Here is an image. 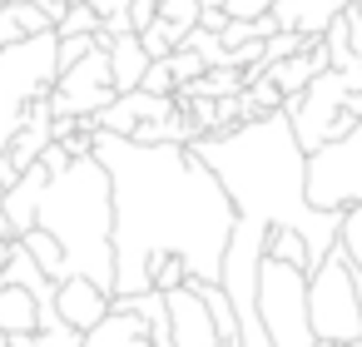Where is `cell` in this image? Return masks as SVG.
Returning a JSON list of instances; mask_svg holds the SVG:
<instances>
[{
    "instance_id": "11",
    "label": "cell",
    "mask_w": 362,
    "mask_h": 347,
    "mask_svg": "<svg viewBox=\"0 0 362 347\" xmlns=\"http://www.w3.org/2000/svg\"><path fill=\"white\" fill-rule=\"evenodd\" d=\"M174 110H179V100H174V95L124 90V95H115V100L95 114V124H100V129H110V134H134L139 124H154V119H164V114H174Z\"/></svg>"
},
{
    "instance_id": "33",
    "label": "cell",
    "mask_w": 362,
    "mask_h": 347,
    "mask_svg": "<svg viewBox=\"0 0 362 347\" xmlns=\"http://www.w3.org/2000/svg\"><path fill=\"white\" fill-rule=\"evenodd\" d=\"M199 25H204V30H223V25H228V11L214 0V6H204V11H199Z\"/></svg>"
},
{
    "instance_id": "38",
    "label": "cell",
    "mask_w": 362,
    "mask_h": 347,
    "mask_svg": "<svg viewBox=\"0 0 362 347\" xmlns=\"http://www.w3.org/2000/svg\"><path fill=\"white\" fill-rule=\"evenodd\" d=\"M0 347H11V337H6V327H0Z\"/></svg>"
},
{
    "instance_id": "35",
    "label": "cell",
    "mask_w": 362,
    "mask_h": 347,
    "mask_svg": "<svg viewBox=\"0 0 362 347\" xmlns=\"http://www.w3.org/2000/svg\"><path fill=\"white\" fill-rule=\"evenodd\" d=\"M6 238H21V233H16V223L6 218V208H0V243H6Z\"/></svg>"
},
{
    "instance_id": "8",
    "label": "cell",
    "mask_w": 362,
    "mask_h": 347,
    "mask_svg": "<svg viewBox=\"0 0 362 347\" xmlns=\"http://www.w3.org/2000/svg\"><path fill=\"white\" fill-rule=\"evenodd\" d=\"M347 95H352V90H347V75H342L337 65H327V70H317V75L308 80L303 105L288 114L303 149H317V144H327V139H337V134H347V129L357 124V114L342 105Z\"/></svg>"
},
{
    "instance_id": "19",
    "label": "cell",
    "mask_w": 362,
    "mask_h": 347,
    "mask_svg": "<svg viewBox=\"0 0 362 347\" xmlns=\"http://www.w3.org/2000/svg\"><path fill=\"white\" fill-rule=\"evenodd\" d=\"M21 243L35 253V263H40L55 283L65 278V248H60V238H55L50 228H40V223H35V228H25V233H21Z\"/></svg>"
},
{
    "instance_id": "31",
    "label": "cell",
    "mask_w": 362,
    "mask_h": 347,
    "mask_svg": "<svg viewBox=\"0 0 362 347\" xmlns=\"http://www.w3.org/2000/svg\"><path fill=\"white\" fill-rule=\"evenodd\" d=\"M16 40H25V30H21V20H16V11L0 0V45H16Z\"/></svg>"
},
{
    "instance_id": "18",
    "label": "cell",
    "mask_w": 362,
    "mask_h": 347,
    "mask_svg": "<svg viewBox=\"0 0 362 347\" xmlns=\"http://www.w3.org/2000/svg\"><path fill=\"white\" fill-rule=\"evenodd\" d=\"M199 293H204V302H209V317H214L218 342H223V347H238V312H233L228 293H223L218 283H199Z\"/></svg>"
},
{
    "instance_id": "17",
    "label": "cell",
    "mask_w": 362,
    "mask_h": 347,
    "mask_svg": "<svg viewBox=\"0 0 362 347\" xmlns=\"http://www.w3.org/2000/svg\"><path fill=\"white\" fill-rule=\"evenodd\" d=\"M0 327L6 332H35L40 327V302L21 283H0Z\"/></svg>"
},
{
    "instance_id": "20",
    "label": "cell",
    "mask_w": 362,
    "mask_h": 347,
    "mask_svg": "<svg viewBox=\"0 0 362 347\" xmlns=\"http://www.w3.org/2000/svg\"><path fill=\"white\" fill-rule=\"evenodd\" d=\"M263 253H273L283 263H298V268H313V253H308L303 233H293V228H268V248Z\"/></svg>"
},
{
    "instance_id": "23",
    "label": "cell",
    "mask_w": 362,
    "mask_h": 347,
    "mask_svg": "<svg viewBox=\"0 0 362 347\" xmlns=\"http://www.w3.org/2000/svg\"><path fill=\"white\" fill-rule=\"evenodd\" d=\"M337 243L347 248L352 268L362 273V204H347V208H342V228H337Z\"/></svg>"
},
{
    "instance_id": "39",
    "label": "cell",
    "mask_w": 362,
    "mask_h": 347,
    "mask_svg": "<svg viewBox=\"0 0 362 347\" xmlns=\"http://www.w3.org/2000/svg\"><path fill=\"white\" fill-rule=\"evenodd\" d=\"M0 194H6V184H0Z\"/></svg>"
},
{
    "instance_id": "9",
    "label": "cell",
    "mask_w": 362,
    "mask_h": 347,
    "mask_svg": "<svg viewBox=\"0 0 362 347\" xmlns=\"http://www.w3.org/2000/svg\"><path fill=\"white\" fill-rule=\"evenodd\" d=\"M115 80H110V50L95 45L90 55H80L70 70L55 75L50 85V110L55 114H100L110 100H115Z\"/></svg>"
},
{
    "instance_id": "36",
    "label": "cell",
    "mask_w": 362,
    "mask_h": 347,
    "mask_svg": "<svg viewBox=\"0 0 362 347\" xmlns=\"http://www.w3.org/2000/svg\"><path fill=\"white\" fill-rule=\"evenodd\" d=\"M11 253H16V238H6V243H0V268L11 263Z\"/></svg>"
},
{
    "instance_id": "15",
    "label": "cell",
    "mask_w": 362,
    "mask_h": 347,
    "mask_svg": "<svg viewBox=\"0 0 362 347\" xmlns=\"http://www.w3.org/2000/svg\"><path fill=\"white\" fill-rule=\"evenodd\" d=\"M45 179H50V169L35 159V164H25L21 169V179L0 194V208H6V218L16 223V233H25V228H35V204H40V189H45Z\"/></svg>"
},
{
    "instance_id": "26",
    "label": "cell",
    "mask_w": 362,
    "mask_h": 347,
    "mask_svg": "<svg viewBox=\"0 0 362 347\" xmlns=\"http://www.w3.org/2000/svg\"><path fill=\"white\" fill-rule=\"evenodd\" d=\"M199 11H204V0H159V20H169L179 35H189L199 25Z\"/></svg>"
},
{
    "instance_id": "10",
    "label": "cell",
    "mask_w": 362,
    "mask_h": 347,
    "mask_svg": "<svg viewBox=\"0 0 362 347\" xmlns=\"http://www.w3.org/2000/svg\"><path fill=\"white\" fill-rule=\"evenodd\" d=\"M169 302V327H174V347H223L218 332H214V317H209V302L199 293V283H179L164 293Z\"/></svg>"
},
{
    "instance_id": "30",
    "label": "cell",
    "mask_w": 362,
    "mask_h": 347,
    "mask_svg": "<svg viewBox=\"0 0 362 347\" xmlns=\"http://www.w3.org/2000/svg\"><path fill=\"white\" fill-rule=\"evenodd\" d=\"M218 6H223L228 16H238V20H253V16L273 11V0H218Z\"/></svg>"
},
{
    "instance_id": "12",
    "label": "cell",
    "mask_w": 362,
    "mask_h": 347,
    "mask_svg": "<svg viewBox=\"0 0 362 347\" xmlns=\"http://www.w3.org/2000/svg\"><path fill=\"white\" fill-rule=\"evenodd\" d=\"M55 307H60V317H65L70 327L90 332V327L110 312V293H105L95 278L70 273V278H60V283H55Z\"/></svg>"
},
{
    "instance_id": "4",
    "label": "cell",
    "mask_w": 362,
    "mask_h": 347,
    "mask_svg": "<svg viewBox=\"0 0 362 347\" xmlns=\"http://www.w3.org/2000/svg\"><path fill=\"white\" fill-rule=\"evenodd\" d=\"M308 312L313 332L327 342H362V273L352 268L347 248L332 243L308 273Z\"/></svg>"
},
{
    "instance_id": "32",
    "label": "cell",
    "mask_w": 362,
    "mask_h": 347,
    "mask_svg": "<svg viewBox=\"0 0 362 347\" xmlns=\"http://www.w3.org/2000/svg\"><path fill=\"white\" fill-rule=\"evenodd\" d=\"M154 16H159V0H129V25L134 30H144Z\"/></svg>"
},
{
    "instance_id": "28",
    "label": "cell",
    "mask_w": 362,
    "mask_h": 347,
    "mask_svg": "<svg viewBox=\"0 0 362 347\" xmlns=\"http://www.w3.org/2000/svg\"><path fill=\"white\" fill-rule=\"evenodd\" d=\"M100 40L95 35H60V45H55V70H70L80 55H90Z\"/></svg>"
},
{
    "instance_id": "24",
    "label": "cell",
    "mask_w": 362,
    "mask_h": 347,
    "mask_svg": "<svg viewBox=\"0 0 362 347\" xmlns=\"http://www.w3.org/2000/svg\"><path fill=\"white\" fill-rule=\"evenodd\" d=\"M139 40H144L149 60H164V55H169V50H174V45L184 40V35H179V30H174L169 20H159V16H154V20H149V25L139 30Z\"/></svg>"
},
{
    "instance_id": "40",
    "label": "cell",
    "mask_w": 362,
    "mask_h": 347,
    "mask_svg": "<svg viewBox=\"0 0 362 347\" xmlns=\"http://www.w3.org/2000/svg\"><path fill=\"white\" fill-rule=\"evenodd\" d=\"M357 347H362V342H357Z\"/></svg>"
},
{
    "instance_id": "3",
    "label": "cell",
    "mask_w": 362,
    "mask_h": 347,
    "mask_svg": "<svg viewBox=\"0 0 362 347\" xmlns=\"http://www.w3.org/2000/svg\"><path fill=\"white\" fill-rule=\"evenodd\" d=\"M35 223L60 238L65 278L85 273L105 293H115V194H110V169L95 154H80L45 179Z\"/></svg>"
},
{
    "instance_id": "34",
    "label": "cell",
    "mask_w": 362,
    "mask_h": 347,
    "mask_svg": "<svg viewBox=\"0 0 362 347\" xmlns=\"http://www.w3.org/2000/svg\"><path fill=\"white\" fill-rule=\"evenodd\" d=\"M11 337V347H35V332H6Z\"/></svg>"
},
{
    "instance_id": "25",
    "label": "cell",
    "mask_w": 362,
    "mask_h": 347,
    "mask_svg": "<svg viewBox=\"0 0 362 347\" xmlns=\"http://www.w3.org/2000/svg\"><path fill=\"white\" fill-rule=\"evenodd\" d=\"M164 60H169V75H174V85H184V80H199V75L209 70V65H204V55H199L194 45H184V40H179V45H174Z\"/></svg>"
},
{
    "instance_id": "2",
    "label": "cell",
    "mask_w": 362,
    "mask_h": 347,
    "mask_svg": "<svg viewBox=\"0 0 362 347\" xmlns=\"http://www.w3.org/2000/svg\"><path fill=\"white\" fill-rule=\"evenodd\" d=\"M189 149L218 174L223 194L243 218H263L273 228L303 233L313 263L337 243L342 208H317L308 199V149L298 144L293 119L283 110L253 114L223 134H199Z\"/></svg>"
},
{
    "instance_id": "7",
    "label": "cell",
    "mask_w": 362,
    "mask_h": 347,
    "mask_svg": "<svg viewBox=\"0 0 362 347\" xmlns=\"http://www.w3.org/2000/svg\"><path fill=\"white\" fill-rule=\"evenodd\" d=\"M308 199L317 208L362 204V114L347 134L308 149Z\"/></svg>"
},
{
    "instance_id": "37",
    "label": "cell",
    "mask_w": 362,
    "mask_h": 347,
    "mask_svg": "<svg viewBox=\"0 0 362 347\" xmlns=\"http://www.w3.org/2000/svg\"><path fill=\"white\" fill-rule=\"evenodd\" d=\"M313 347H357V342H327V337H317Z\"/></svg>"
},
{
    "instance_id": "16",
    "label": "cell",
    "mask_w": 362,
    "mask_h": 347,
    "mask_svg": "<svg viewBox=\"0 0 362 347\" xmlns=\"http://www.w3.org/2000/svg\"><path fill=\"white\" fill-rule=\"evenodd\" d=\"M105 50H110V80H115V90H119V95H124V90H139V80H144V70H149V50H144L139 30L115 35Z\"/></svg>"
},
{
    "instance_id": "1",
    "label": "cell",
    "mask_w": 362,
    "mask_h": 347,
    "mask_svg": "<svg viewBox=\"0 0 362 347\" xmlns=\"http://www.w3.org/2000/svg\"><path fill=\"white\" fill-rule=\"evenodd\" d=\"M95 159L115 194V293H144L149 263L179 253L194 283H218L233 233V199L189 144H144L129 134H95Z\"/></svg>"
},
{
    "instance_id": "14",
    "label": "cell",
    "mask_w": 362,
    "mask_h": 347,
    "mask_svg": "<svg viewBox=\"0 0 362 347\" xmlns=\"http://www.w3.org/2000/svg\"><path fill=\"white\" fill-rule=\"evenodd\" d=\"M80 347H154V337H149V322H144L139 312L110 307V312L85 332Z\"/></svg>"
},
{
    "instance_id": "5",
    "label": "cell",
    "mask_w": 362,
    "mask_h": 347,
    "mask_svg": "<svg viewBox=\"0 0 362 347\" xmlns=\"http://www.w3.org/2000/svg\"><path fill=\"white\" fill-rule=\"evenodd\" d=\"M55 45H60L55 30L0 45V154L16 139V129L25 124V105L55 85V75H60L55 70Z\"/></svg>"
},
{
    "instance_id": "6",
    "label": "cell",
    "mask_w": 362,
    "mask_h": 347,
    "mask_svg": "<svg viewBox=\"0 0 362 347\" xmlns=\"http://www.w3.org/2000/svg\"><path fill=\"white\" fill-rule=\"evenodd\" d=\"M258 317L273 347H313V312H308V268L263 253L258 263Z\"/></svg>"
},
{
    "instance_id": "27",
    "label": "cell",
    "mask_w": 362,
    "mask_h": 347,
    "mask_svg": "<svg viewBox=\"0 0 362 347\" xmlns=\"http://www.w3.org/2000/svg\"><path fill=\"white\" fill-rule=\"evenodd\" d=\"M184 45H194L199 55H204V65H228V45L218 40V30H204V25H194L189 35H184ZM233 70V65H228Z\"/></svg>"
},
{
    "instance_id": "13",
    "label": "cell",
    "mask_w": 362,
    "mask_h": 347,
    "mask_svg": "<svg viewBox=\"0 0 362 347\" xmlns=\"http://www.w3.org/2000/svg\"><path fill=\"white\" fill-rule=\"evenodd\" d=\"M342 6L347 0H273V20H278V30H298V35L317 40Z\"/></svg>"
},
{
    "instance_id": "29",
    "label": "cell",
    "mask_w": 362,
    "mask_h": 347,
    "mask_svg": "<svg viewBox=\"0 0 362 347\" xmlns=\"http://www.w3.org/2000/svg\"><path fill=\"white\" fill-rule=\"evenodd\" d=\"M139 90H149V95H174V75H169V60H149V70H144Z\"/></svg>"
},
{
    "instance_id": "22",
    "label": "cell",
    "mask_w": 362,
    "mask_h": 347,
    "mask_svg": "<svg viewBox=\"0 0 362 347\" xmlns=\"http://www.w3.org/2000/svg\"><path fill=\"white\" fill-rule=\"evenodd\" d=\"M179 283H189V263H184L179 253H159V258L149 263V288L169 293V288H179Z\"/></svg>"
},
{
    "instance_id": "21",
    "label": "cell",
    "mask_w": 362,
    "mask_h": 347,
    "mask_svg": "<svg viewBox=\"0 0 362 347\" xmlns=\"http://www.w3.org/2000/svg\"><path fill=\"white\" fill-rule=\"evenodd\" d=\"M95 30H100V16L90 0H70L65 16L55 20V35H95Z\"/></svg>"
}]
</instances>
